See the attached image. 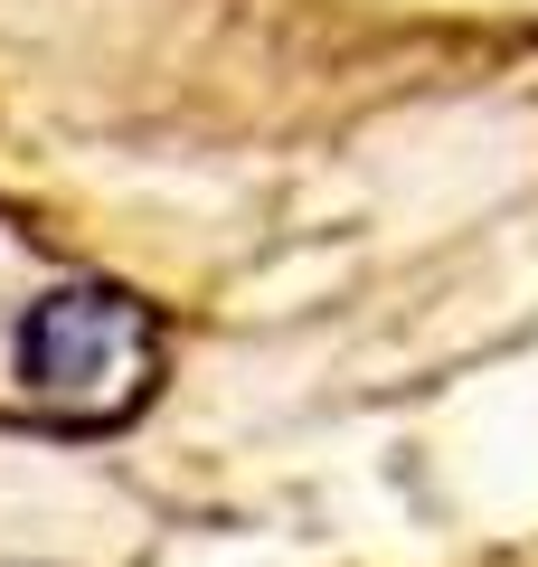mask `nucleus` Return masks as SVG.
I'll list each match as a JSON object with an SVG mask.
<instances>
[{"label": "nucleus", "instance_id": "f257e3e1", "mask_svg": "<svg viewBox=\"0 0 538 567\" xmlns=\"http://www.w3.org/2000/svg\"><path fill=\"white\" fill-rule=\"evenodd\" d=\"M161 379V322L152 303L114 284H58L20 312V388L58 425H114Z\"/></svg>", "mask_w": 538, "mask_h": 567}]
</instances>
